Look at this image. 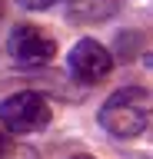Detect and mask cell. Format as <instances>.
Masks as SVG:
<instances>
[{
  "label": "cell",
  "mask_w": 153,
  "mask_h": 159,
  "mask_svg": "<svg viewBox=\"0 0 153 159\" xmlns=\"http://www.w3.org/2000/svg\"><path fill=\"white\" fill-rule=\"evenodd\" d=\"M100 126L113 139H136L150 126V93L143 86H123L107 96L97 113Z\"/></svg>",
  "instance_id": "6da1fadb"
},
{
  "label": "cell",
  "mask_w": 153,
  "mask_h": 159,
  "mask_svg": "<svg viewBox=\"0 0 153 159\" xmlns=\"http://www.w3.org/2000/svg\"><path fill=\"white\" fill-rule=\"evenodd\" d=\"M50 119H53L50 99L43 96L40 89H20V93H10L0 103V126L17 139L47 129Z\"/></svg>",
  "instance_id": "7a4b0ae2"
},
{
  "label": "cell",
  "mask_w": 153,
  "mask_h": 159,
  "mask_svg": "<svg viewBox=\"0 0 153 159\" xmlns=\"http://www.w3.org/2000/svg\"><path fill=\"white\" fill-rule=\"evenodd\" d=\"M7 53L17 66H27V70H37V66H47L53 63L57 57V40L40 30L37 23H20L13 27L10 40H7Z\"/></svg>",
  "instance_id": "3957f363"
},
{
  "label": "cell",
  "mask_w": 153,
  "mask_h": 159,
  "mask_svg": "<svg viewBox=\"0 0 153 159\" xmlns=\"http://www.w3.org/2000/svg\"><path fill=\"white\" fill-rule=\"evenodd\" d=\"M67 70H70V76L77 80V83L93 86V83H100L103 76H110L113 50L103 47L100 40H93V37H83V40H77L70 47V53H67Z\"/></svg>",
  "instance_id": "277c9868"
},
{
  "label": "cell",
  "mask_w": 153,
  "mask_h": 159,
  "mask_svg": "<svg viewBox=\"0 0 153 159\" xmlns=\"http://www.w3.org/2000/svg\"><path fill=\"white\" fill-rule=\"evenodd\" d=\"M117 13V0H67V17L73 23H100Z\"/></svg>",
  "instance_id": "5b68a950"
},
{
  "label": "cell",
  "mask_w": 153,
  "mask_h": 159,
  "mask_svg": "<svg viewBox=\"0 0 153 159\" xmlns=\"http://www.w3.org/2000/svg\"><path fill=\"white\" fill-rule=\"evenodd\" d=\"M0 159H37V152L0 126Z\"/></svg>",
  "instance_id": "8992f818"
},
{
  "label": "cell",
  "mask_w": 153,
  "mask_h": 159,
  "mask_svg": "<svg viewBox=\"0 0 153 159\" xmlns=\"http://www.w3.org/2000/svg\"><path fill=\"white\" fill-rule=\"evenodd\" d=\"M23 10H50L53 3H60V0H17Z\"/></svg>",
  "instance_id": "52a82bcc"
},
{
  "label": "cell",
  "mask_w": 153,
  "mask_h": 159,
  "mask_svg": "<svg viewBox=\"0 0 153 159\" xmlns=\"http://www.w3.org/2000/svg\"><path fill=\"white\" fill-rule=\"evenodd\" d=\"M70 159H97V156H90V152H77V156H70Z\"/></svg>",
  "instance_id": "ba28073f"
},
{
  "label": "cell",
  "mask_w": 153,
  "mask_h": 159,
  "mask_svg": "<svg viewBox=\"0 0 153 159\" xmlns=\"http://www.w3.org/2000/svg\"><path fill=\"white\" fill-rule=\"evenodd\" d=\"M0 17H3V3H0Z\"/></svg>",
  "instance_id": "9c48e42d"
}]
</instances>
